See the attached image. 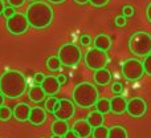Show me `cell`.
Masks as SVG:
<instances>
[{
    "mask_svg": "<svg viewBox=\"0 0 151 138\" xmlns=\"http://www.w3.org/2000/svg\"><path fill=\"white\" fill-rule=\"evenodd\" d=\"M126 113L133 118H142L147 113V102L141 97H134L127 101Z\"/></svg>",
    "mask_w": 151,
    "mask_h": 138,
    "instance_id": "obj_9",
    "label": "cell"
},
{
    "mask_svg": "<svg viewBox=\"0 0 151 138\" xmlns=\"http://www.w3.org/2000/svg\"><path fill=\"white\" fill-rule=\"evenodd\" d=\"M78 43H80L82 47H89V45L93 43V39H91L90 35L83 33V35H81V36H80V40H78Z\"/></svg>",
    "mask_w": 151,
    "mask_h": 138,
    "instance_id": "obj_28",
    "label": "cell"
},
{
    "mask_svg": "<svg viewBox=\"0 0 151 138\" xmlns=\"http://www.w3.org/2000/svg\"><path fill=\"white\" fill-rule=\"evenodd\" d=\"M28 29H29V23L27 20L25 13L16 12L12 17L7 19V31L11 35L20 36V35L25 33Z\"/></svg>",
    "mask_w": 151,
    "mask_h": 138,
    "instance_id": "obj_8",
    "label": "cell"
},
{
    "mask_svg": "<svg viewBox=\"0 0 151 138\" xmlns=\"http://www.w3.org/2000/svg\"><path fill=\"white\" fill-rule=\"evenodd\" d=\"M93 138H107L109 137V128L106 126H99V128L93 129V133H91Z\"/></svg>",
    "mask_w": 151,
    "mask_h": 138,
    "instance_id": "obj_25",
    "label": "cell"
},
{
    "mask_svg": "<svg viewBox=\"0 0 151 138\" xmlns=\"http://www.w3.org/2000/svg\"><path fill=\"white\" fill-rule=\"evenodd\" d=\"M93 43H94V47L101 51H105V52H107V51L111 48V39L105 33L97 35L96 39L93 40Z\"/></svg>",
    "mask_w": 151,
    "mask_h": 138,
    "instance_id": "obj_19",
    "label": "cell"
},
{
    "mask_svg": "<svg viewBox=\"0 0 151 138\" xmlns=\"http://www.w3.org/2000/svg\"><path fill=\"white\" fill-rule=\"evenodd\" d=\"M134 15H135V8H134L133 5L127 4V5H125V7L122 8V16H125L126 19L133 17Z\"/></svg>",
    "mask_w": 151,
    "mask_h": 138,
    "instance_id": "obj_27",
    "label": "cell"
},
{
    "mask_svg": "<svg viewBox=\"0 0 151 138\" xmlns=\"http://www.w3.org/2000/svg\"><path fill=\"white\" fill-rule=\"evenodd\" d=\"M47 117H48V112L44 109V108L33 106V108H31V113H29L28 121L33 126H40L47 121Z\"/></svg>",
    "mask_w": 151,
    "mask_h": 138,
    "instance_id": "obj_12",
    "label": "cell"
},
{
    "mask_svg": "<svg viewBox=\"0 0 151 138\" xmlns=\"http://www.w3.org/2000/svg\"><path fill=\"white\" fill-rule=\"evenodd\" d=\"M27 90V78L23 72L9 69L0 77V92L7 98H19Z\"/></svg>",
    "mask_w": 151,
    "mask_h": 138,
    "instance_id": "obj_1",
    "label": "cell"
},
{
    "mask_svg": "<svg viewBox=\"0 0 151 138\" xmlns=\"http://www.w3.org/2000/svg\"><path fill=\"white\" fill-rule=\"evenodd\" d=\"M47 68L50 72H57L61 68V61L58 59V56H49L47 59Z\"/></svg>",
    "mask_w": 151,
    "mask_h": 138,
    "instance_id": "obj_24",
    "label": "cell"
},
{
    "mask_svg": "<svg viewBox=\"0 0 151 138\" xmlns=\"http://www.w3.org/2000/svg\"><path fill=\"white\" fill-rule=\"evenodd\" d=\"M94 84L99 86H106L111 81V73L107 68L98 69L94 72Z\"/></svg>",
    "mask_w": 151,
    "mask_h": 138,
    "instance_id": "obj_16",
    "label": "cell"
},
{
    "mask_svg": "<svg viewBox=\"0 0 151 138\" xmlns=\"http://www.w3.org/2000/svg\"><path fill=\"white\" fill-rule=\"evenodd\" d=\"M44 105H45V110L48 113H52L55 114V112L58 109V105H60V100L57 98L56 96H48L44 101Z\"/></svg>",
    "mask_w": 151,
    "mask_h": 138,
    "instance_id": "obj_22",
    "label": "cell"
},
{
    "mask_svg": "<svg viewBox=\"0 0 151 138\" xmlns=\"http://www.w3.org/2000/svg\"><path fill=\"white\" fill-rule=\"evenodd\" d=\"M96 110L99 113H102V114H107V113H110L111 110H110V100L107 98H98V101L96 102Z\"/></svg>",
    "mask_w": 151,
    "mask_h": 138,
    "instance_id": "obj_23",
    "label": "cell"
},
{
    "mask_svg": "<svg viewBox=\"0 0 151 138\" xmlns=\"http://www.w3.org/2000/svg\"><path fill=\"white\" fill-rule=\"evenodd\" d=\"M44 78H45V74H44V73H41V72L36 73V74H35V77H33L35 85H41L42 81H44Z\"/></svg>",
    "mask_w": 151,
    "mask_h": 138,
    "instance_id": "obj_33",
    "label": "cell"
},
{
    "mask_svg": "<svg viewBox=\"0 0 151 138\" xmlns=\"http://www.w3.org/2000/svg\"><path fill=\"white\" fill-rule=\"evenodd\" d=\"M74 3H77V4H80V5H83V4H88L89 0H74Z\"/></svg>",
    "mask_w": 151,
    "mask_h": 138,
    "instance_id": "obj_39",
    "label": "cell"
},
{
    "mask_svg": "<svg viewBox=\"0 0 151 138\" xmlns=\"http://www.w3.org/2000/svg\"><path fill=\"white\" fill-rule=\"evenodd\" d=\"M4 98H5V97L3 96V93L0 92V106H3V105H4Z\"/></svg>",
    "mask_w": 151,
    "mask_h": 138,
    "instance_id": "obj_42",
    "label": "cell"
},
{
    "mask_svg": "<svg viewBox=\"0 0 151 138\" xmlns=\"http://www.w3.org/2000/svg\"><path fill=\"white\" fill-rule=\"evenodd\" d=\"M49 3H52V4H61V3H64L65 0H48Z\"/></svg>",
    "mask_w": 151,
    "mask_h": 138,
    "instance_id": "obj_40",
    "label": "cell"
},
{
    "mask_svg": "<svg viewBox=\"0 0 151 138\" xmlns=\"http://www.w3.org/2000/svg\"><path fill=\"white\" fill-rule=\"evenodd\" d=\"M15 13H16L15 8H13V7H11V5H9V7H5V8H4V11H3V15H4L7 19L12 17V16L15 15Z\"/></svg>",
    "mask_w": 151,
    "mask_h": 138,
    "instance_id": "obj_34",
    "label": "cell"
},
{
    "mask_svg": "<svg viewBox=\"0 0 151 138\" xmlns=\"http://www.w3.org/2000/svg\"><path fill=\"white\" fill-rule=\"evenodd\" d=\"M13 113H12V109L9 106H0V120L1 121H9L12 118Z\"/></svg>",
    "mask_w": 151,
    "mask_h": 138,
    "instance_id": "obj_26",
    "label": "cell"
},
{
    "mask_svg": "<svg viewBox=\"0 0 151 138\" xmlns=\"http://www.w3.org/2000/svg\"><path fill=\"white\" fill-rule=\"evenodd\" d=\"M29 1H31V3H32V1H37V0H29Z\"/></svg>",
    "mask_w": 151,
    "mask_h": 138,
    "instance_id": "obj_44",
    "label": "cell"
},
{
    "mask_svg": "<svg viewBox=\"0 0 151 138\" xmlns=\"http://www.w3.org/2000/svg\"><path fill=\"white\" fill-rule=\"evenodd\" d=\"M107 138H129V133L123 126L114 125L109 128V137Z\"/></svg>",
    "mask_w": 151,
    "mask_h": 138,
    "instance_id": "obj_21",
    "label": "cell"
},
{
    "mask_svg": "<svg viewBox=\"0 0 151 138\" xmlns=\"http://www.w3.org/2000/svg\"><path fill=\"white\" fill-rule=\"evenodd\" d=\"M72 97H73V102L76 104V106L89 109V108L94 106L96 102L98 101L99 92L97 89V85L85 81V82H80L78 85L74 86Z\"/></svg>",
    "mask_w": 151,
    "mask_h": 138,
    "instance_id": "obj_3",
    "label": "cell"
},
{
    "mask_svg": "<svg viewBox=\"0 0 151 138\" xmlns=\"http://www.w3.org/2000/svg\"><path fill=\"white\" fill-rule=\"evenodd\" d=\"M40 138H45V137H40Z\"/></svg>",
    "mask_w": 151,
    "mask_h": 138,
    "instance_id": "obj_45",
    "label": "cell"
},
{
    "mask_svg": "<svg viewBox=\"0 0 151 138\" xmlns=\"http://www.w3.org/2000/svg\"><path fill=\"white\" fill-rule=\"evenodd\" d=\"M127 109V100L123 96H114L113 98H110V110L111 113L117 116H121L123 113H126Z\"/></svg>",
    "mask_w": 151,
    "mask_h": 138,
    "instance_id": "obj_14",
    "label": "cell"
},
{
    "mask_svg": "<svg viewBox=\"0 0 151 138\" xmlns=\"http://www.w3.org/2000/svg\"><path fill=\"white\" fill-rule=\"evenodd\" d=\"M57 56L61 61V65L64 66H76L82 60L81 48L73 43H68V44H64L63 47H60Z\"/></svg>",
    "mask_w": 151,
    "mask_h": 138,
    "instance_id": "obj_5",
    "label": "cell"
},
{
    "mask_svg": "<svg viewBox=\"0 0 151 138\" xmlns=\"http://www.w3.org/2000/svg\"><path fill=\"white\" fill-rule=\"evenodd\" d=\"M83 61H85V65L91 70H98V69H104L107 66L109 63V56L107 52L101 51L98 48H90L88 52L83 56Z\"/></svg>",
    "mask_w": 151,
    "mask_h": 138,
    "instance_id": "obj_6",
    "label": "cell"
},
{
    "mask_svg": "<svg viewBox=\"0 0 151 138\" xmlns=\"http://www.w3.org/2000/svg\"><path fill=\"white\" fill-rule=\"evenodd\" d=\"M13 113V118L19 121V122H25L29 118V113H31V106L25 102H19L15 105L12 110Z\"/></svg>",
    "mask_w": 151,
    "mask_h": 138,
    "instance_id": "obj_15",
    "label": "cell"
},
{
    "mask_svg": "<svg viewBox=\"0 0 151 138\" xmlns=\"http://www.w3.org/2000/svg\"><path fill=\"white\" fill-rule=\"evenodd\" d=\"M52 129V134L55 136H60V137H64L69 130H70V126H69L68 121H63V120H56L55 122L52 124L50 126Z\"/></svg>",
    "mask_w": 151,
    "mask_h": 138,
    "instance_id": "obj_18",
    "label": "cell"
},
{
    "mask_svg": "<svg viewBox=\"0 0 151 138\" xmlns=\"http://www.w3.org/2000/svg\"><path fill=\"white\" fill-rule=\"evenodd\" d=\"M109 1H110V0H89V3H90L93 7H96V8L105 7V5L109 4Z\"/></svg>",
    "mask_w": 151,
    "mask_h": 138,
    "instance_id": "obj_32",
    "label": "cell"
},
{
    "mask_svg": "<svg viewBox=\"0 0 151 138\" xmlns=\"http://www.w3.org/2000/svg\"><path fill=\"white\" fill-rule=\"evenodd\" d=\"M28 96L29 100L35 104H40V102L45 101V98H47V94L44 93L41 85H32L28 90Z\"/></svg>",
    "mask_w": 151,
    "mask_h": 138,
    "instance_id": "obj_17",
    "label": "cell"
},
{
    "mask_svg": "<svg viewBox=\"0 0 151 138\" xmlns=\"http://www.w3.org/2000/svg\"><path fill=\"white\" fill-rule=\"evenodd\" d=\"M146 17H147V20L151 23V3L147 5V8H146Z\"/></svg>",
    "mask_w": 151,
    "mask_h": 138,
    "instance_id": "obj_38",
    "label": "cell"
},
{
    "mask_svg": "<svg viewBox=\"0 0 151 138\" xmlns=\"http://www.w3.org/2000/svg\"><path fill=\"white\" fill-rule=\"evenodd\" d=\"M57 81L60 82V85L63 86V85H65V84H66L68 78H66V76H65V74H58V76H57Z\"/></svg>",
    "mask_w": 151,
    "mask_h": 138,
    "instance_id": "obj_36",
    "label": "cell"
},
{
    "mask_svg": "<svg viewBox=\"0 0 151 138\" xmlns=\"http://www.w3.org/2000/svg\"><path fill=\"white\" fill-rule=\"evenodd\" d=\"M8 3H9V5L11 7H13V8H19V7H21V5L25 3V0H7Z\"/></svg>",
    "mask_w": 151,
    "mask_h": 138,
    "instance_id": "obj_35",
    "label": "cell"
},
{
    "mask_svg": "<svg viewBox=\"0 0 151 138\" xmlns=\"http://www.w3.org/2000/svg\"><path fill=\"white\" fill-rule=\"evenodd\" d=\"M76 113V104L73 101L68 98H61L60 100V105L58 109L55 112V117L56 120H63V121H68L70 120Z\"/></svg>",
    "mask_w": 151,
    "mask_h": 138,
    "instance_id": "obj_10",
    "label": "cell"
},
{
    "mask_svg": "<svg viewBox=\"0 0 151 138\" xmlns=\"http://www.w3.org/2000/svg\"><path fill=\"white\" fill-rule=\"evenodd\" d=\"M114 24L118 28H123V27H126V24H127V19L122 15H118V16H115V19H114Z\"/></svg>",
    "mask_w": 151,
    "mask_h": 138,
    "instance_id": "obj_30",
    "label": "cell"
},
{
    "mask_svg": "<svg viewBox=\"0 0 151 138\" xmlns=\"http://www.w3.org/2000/svg\"><path fill=\"white\" fill-rule=\"evenodd\" d=\"M72 130L80 138H89L93 133V128L89 125L86 120H77L72 125Z\"/></svg>",
    "mask_w": 151,
    "mask_h": 138,
    "instance_id": "obj_13",
    "label": "cell"
},
{
    "mask_svg": "<svg viewBox=\"0 0 151 138\" xmlns=\"http://www.w3.org/2000/svg\"><path fill=\"white\" fill-rule=\"evenodd\" d=\"M111 90H113V93L115 94V96H119V94H122V92H123V84L122 82H114L111 85Z\"/></svg>",
    "mask_w": 151,
    "mask_h": 138,
    "instance_id": "obj_31",
    "label": "cell"
},
{
    "mask_svg": "<svg viewBox=\"0 0 151 138\" xmlns=\"http://www.w3.org/2000/svg\"><path fill=\"white\" fill-rule=\"evenodd\" d=\"M27 20L29 27L35 29H45L52 24L55 17V11L50 7V4L41 0L32 1L25 11Z\"/></svg>",
    "mask_w": 151,
    "mask_h": 138,
    "instance_id": "obj_2",
    "label": "cell"
},
{
    "mask_svg": "<svg viewBox=\"0 0 151 138\" xmlns=\"http://www.w3.org/2000/svg\"><path fill=\"white\" fill-rule=\"evenodd\" d=\"M5 5H4V1L3 0H0V15H3V11H4Z\"/></svg>",
    "mask_w": 151,
    "mask_h": 138,
    "instance_id": "obj_41",
    "label": "cell"
},
{
    "mask_svg": "<svg viewBox=\"0 0 151 138\" xmlns=\"http://www.w3.org/2000/svg\"><path fill=\"white\" fill-rule=\"evenodd\" d=\"M49 138H64V137H60V136H55V134H52Z\"/></svg>",
    "mask_w": 151,
    "mask_h": 138,
    "instance_id": "obj_43",
    "label": "cell"
},
{
    "mask_svg": "<svg viewBox=\"0 0 151 138\" xmlns=\"http://www.w3.org/2000/svg\"><path fill=\"white\" fill-rule=\"evenodd\" d=\"M64 138H80V137H78L77 134H76L74 131H73V130H72V129H70V130H69L68 133H66L65 136H64Z\"/></svg>",
    "mask_w": 151,
    "mask_h": 138,
    "instance_id": "obj_37",
    "label": "cell"
},
{
    "mask_svg": "<svg viewBox=\"0 0 151 138\" xmlns=\"http://www.w3.org/2000/svg\"><path fill=\"white\" fill-rule=\"evenodd\" d=\"M0 138H1V137H0Z\"/></svg>",
    "mask_w": 151,
    "mask_h": 138,
    "instance_id": "obj_46",
    "label": "cell"
},
{
    "mask_svg": "<svg viewBox=\"0 0 151 138\" xmlns=\"http://www.w3.org/2000/svg\"><path fill=\"white\" fill-rule=\"evenodd\" d=\"M121 69H122L123 77L129 81H138L145 74L143 63L139 61L138 59H127V60H125L122 63V65H121Z\"/></svg>",
    "mask_w": 151,
    "mask_h": 138,
    "instance_id": "obj_7",
    "label": "cell"
},
{
    "mask_svg": "<svg viewBox=\"0 0 151 138\" xmlns=\"http://www.w3.org/2000/svg\"><path fill=\"white\" fill-rule=\"evenodd\" d=\"M86 121H88V124L91 126V128L96 129V128H99V126L104 125L105 117H104V114H102V113L97 112V110H93V112H90L88 114Z\"/></svg>",
    "mask_w": 151,
    "mask_h": 138,
    "instance_id": "obj_20",
    "label": "cell"
},
{
    "mask_svg": "<svg viewBox=\"0 0 151 138\" xmlns=\"http://www.w3.org/2000/svg\"><path fill=\"white\" fill-rule=\"evenodd\" d=\"M142 63H143L145 73H146V74H149L151 77V53L149 56H146V57H145V60L142 61Z\"/></svg>",
    "mask_w": 151,
    "mask_h": 138,
    "instance_id": "obj_29",
    "label": "cell"
},
{
    "mask_svg": "<svg viewBox=\"0 0 151 138\" xmlns=\"http://www.w3.org/2000/svg\"><path fill=\"white\" fill-rule=\"evenodd\" d=\"M129 51L134 56L146 57L151 53V35L145 31H137L129 40Z\"/></svg>",
    "mask_w": 151,
    "mask_h": 138,
    "instance_id": "obj_4",
    "label": "cell"
},
{
    "mask_svg": "<svg viewBox=\"0 0 151 138\" xmlns=\"http://www.w3.org/2000/svg\"><path fill=\"white\" fill-rule=\"evenodd\" d=\"M41 88L47 96H56L60 92L61 85L57 81V77H55V76H45L44 81L41 84Z\"/></svg>",
    "mask_w": 151,
    "mask_h": 138,
    "instance_id": "obj_11",
    "label": "cell"
}]
</instances>
